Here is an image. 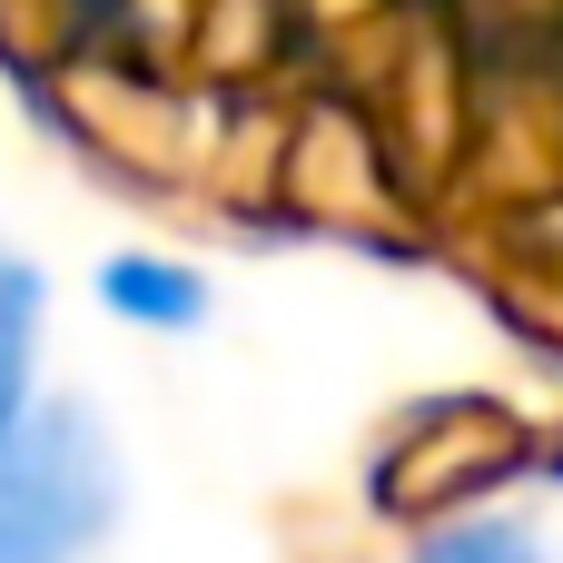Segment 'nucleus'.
Listing matches in <instances>:
<instances>
[{"mask_svg":"<svg viewBox=\"0 0 563 563\" xmlns=\"http://www.w3.org/2000/svg\"><path fill=\"white\" fill-rule=\"evenodd\" d=\"M119 525V455L89 406L40 396L0 435V563H89Z\"/></svg>","mask_w":563,"mask_h":563,"instance_id":"1","label":"nucleus"},{"mask_svg":"<svg viewBox=\"0 0 563 563\" xmlns=\"http://www.w3.org/2000/svg\"><path fill=\"white\" fill-rule=\"evenodd\" d=\"M99 307H109L119 327L188 336V327L208 317V277H198V267H178V257H158V247H119V257L99 267Z\"/></svg>","mask_w":563,"mask_h":563,"instance_id":"2","label":"nucleus"},{"mask_svg":"<svg viewBox=\"0 0 563 563\" xmlns=\"http://www.w3.org/2000/svg\"><path fill=\"white\" fill-rule=\"evenodd\" d=\"M40 307H49L40 267H30L20 247H0V435L40 406V396H30V376H40Z\"/></svg>","mask_w":563,"mask_h":563,"instance_id":"3","label":"nucleus"},{"mask_svg":"<svg viewBox=\"0 0 563 563\" xmlns=\"http://www.w3.org/2000/svg\"><path fill=\"white\" fill-rule=\"evenodd\" d=\"M406 563H554V554H544V534H534L525 515H495V505H475V515H445V525H426Z\"/></svg>","mask_w":563,"mask_h":563,"instance_id":"4","label":"nucleus"}]
</instances>
